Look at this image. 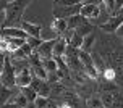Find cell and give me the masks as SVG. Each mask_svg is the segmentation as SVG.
I'll use <instances>...</instances> for the list:
<instances>
[{"instance_id":"e575fe53","label":"cell","mask_w":123,"mask_h":108,"mask_svg":"<svg viewBox=\"0 0 123 108\" xmlns=\"http://www.w3.org/2000/svg\"><path fill=\"white\" fill-rule=\"evenodd\" d=\"M2 108H19V107L13 102H8V103H5V105H2Z\"/></svg>"},{"instance_id":"603a6c76","label":"cell","mask_w":123,"mask_h":108,"mask_svg":"<svg viewBox=\"0 0 123 108\" xmlns=\"http://www.w3.org/2000/svg\"><path fill=\"white\" fill-rule=\"evenodd\" d=\"M21 92L26 95V98L29 100V103H34V102H36V98L39 97V94H37L32 87H23V89H21Z\"/></svg>"},{"instance_id":"d6986e66","label":"cell","mask_w":123,"mask_h":108,"mask_svg":"<svg viewBox=\"0 0 123 108\" xmlns=\"http://www.w3.org/2000/svg\"><path fill=\"white\" fill-rule=\"evenodd\" d=\"M94 42H96V36H94V32H92V34H89V36L84 37V42H83L81 50H84V52H87V53H91L92 47H94Z\"/></svg>"},{"instance_id":"cb8c5ba5","label":"cell","mask_w":123,"mask_h":108,"mask_svg":"<svg viewBox=\"0 0 123 108\" xmlns=\"http://www.w3.org/2000/svg\"><path fill=\"white\" fill-rule=\"evenodd\" d=\"M100 90H102V94H115V90H117V84L115 82H112V81H105L104 84L100 85Z\"/></svg>"},{"instance_id":"836d02e7","label":"cell","mask_w":123,"mask_h":108,"mask_svg":"<svg viewBox=\"0 0 123 108\" xmlns=\"http://www.w3.org/2000/svg\"><path fill=\"white\" fill-rule=\"evenodd\" d=\"M6 19H8V10H6V6H3V8H2V24H3V26H5Z\"/></svg>"},{"instance_id":"d4e9b609","label":"cell","mask_w":123,"mask_h":108,"mask_svg":"<svg viewBox=\"0 0 123 108\" xmlns=\"http://www.w3.org/2000/svg\"><path fill=\"white\" fill-rule=\"evenodd\" d=\"M92 29H94V26H92V24L84 23L83 26H80V28L76 29V32H78V34H81L83 37H86V36H89V34H92Z\"/></svg>"},{"instance_id":"9c48e42d","label":"cell","mask_w":123,"mask_h":108,"mask_svg":"<svg viewBox=\"0 0 123 108\" xmlns=\"http://www.w3.org/2000/svg\"><path fill=\"white\" fill-rule=\"evenodd\" d=\"M3 37V36H2ZM6 39V52L8 53H15L18 48H21L23 45L26 44V40L25 39H19V37H5Z\"/></svg>"},{"instance_id":"60d3db41","label":"cell","mask_w":123,"mask_h":108,"mask_svg":"<svg viewBox=\"0 0 123 108\" xmlns=\"http://www.w3.org/2000/svg\"><path fill=\"white\" fill-rule=\"evenodd\" d=\"M26 108H37V107H36V105H34V103H29V105H28V107H26Z\"/></svg>"},{"instance_id":"ba28073f","label":"cell","mask_w":123,"mask_h":108,"mask_svg":"<svg viewBox=\"0 0 123 108\" xmlns=\"http://www.w3.org/2000/svg\"><path fill=\"white\" fill-rule=\"evenodd\" d=\"M68 47H70V44H68V40L65 37L57 39L55 47H54V58H63L68 52Z\"/></svg>"},{"instance_id":"6da1fadb","label":"cell","mask_w":123,"mask_h":108,"mask_svg":"<svg viewBox=\"0 0 123 108\" xmlns=\"http://www.w3.org/2000/svg\"><path fill=\"white\" fill-rule=\"evenodd\" d=\"M29 3H31V0H12L8 5H5L6 10H8V19H12V21L18 19Z\"/></svg>"},{"instance_id":"83f0119b","label":"cell","mask_w":123,"mask_h":108,"mask_svg":"<svg viewBox=\"0 0 123 108\" xmlns=\"http://www.w3.org/2000/svg\"><path fill=\"white\" fill-rule=\"evenodd\" d=\"M83 0H57L58 6H73V5H80Z\"/></svg>"},{"instance_id":"d6a6232c","label":"cell","mask_w":123,"mask_h":108,"mask_svg":"<svg viewBox=\"0 0 123 108\" xmlns=\"http://www.w3.org/2000/svg\"><path fill=\"white\" fill-rule=\"evenodd\" d=\"M104 78H105V81H113V79H115V69L107 68L104 71Z\"/></svg>"},{"instance_id":"7c38bea8","label":"cell","mask_w":123,"mask_h":108,"mask_svg":"<svg viewBox=\"0 0 123 108\" xmlns=\"http://www.w3.org/2000/svg\"><path fill=\"white\" fill-rule=\"evenodd\" d=\"M32 53H34V48L31 47L29 44H28V40H26L25 45L21 48H18V50L13 53V58H23V60H26V58H29Z\"/></svg>"},{"instance_id":"52a82bcc","label":"cell","mask_w":123,"mask_h":108,"mask_svg":"<svg viewBox=\"0 0 123 108\" xmlns=\"http://www.w3.org/2000/svg\"><path fill=\"white\" fill-rule=\"evenodd\" d=\"M21 28L29 34V37H37L41 39V32H42V26L37 23H31V21H21Z\"/></svg>"},{"instance_id":"74e56055","label":"cell","mask_w":123,"mask_h":108,"mask_svg":"<svg viewBox=\"0 0 123 108\" xmlns=\"http://www.w3.org/2000/svg\"><path fill=\"white\" fill-rule=\"evenodd\" d=\"M117 34H118V36H120V37H123V24H122V26H120V28H118Z\"/></svg>"},{"instance_id":"ffe728a7","label":"cell","mask_w":123,"mask_h":108,"mask_svg":"<svg viewBox=\"0 0 123 108\" xmlns=\"http://www.w3.org/2000/svg\"><path fill=\"white\" fill-rule=\"evenodd\" d=\"M13 95H15V92H13V89H12V87L2 85V105H5V103L12 102Z\"/></svg>"},{"instance_id":"d590c367","label":"cell","mask_w":123,"mask_h":108,"mask_svg":"<svg viewBox=\"0 0 123 108\" xmlns=\"http://www.w3.org/2000/svg\"><path fill=\"white\" fill-rule=\"evenodd\" d=\"M123 6V0H115V8H117V13L120 11V8Z\"/></svg>"},{"instance_id":"b9f144b4","label":"cell","mask_w":123,"mask_h":108,"mask_svg":"<svg viewBox=\"0 0 123 108\" xmlns=\"http://www.w3.org/2000/svg\"><path fill=\"white\" fill-rule=\"evenodd\" d=\"M117 15H123V6H122V8H120V11H118Z\"/></svg>"},{"instance_id":"7a4b0ae2","label":"cell","mask_w":123,"mask_h":108,"mask_svg":"<svg viewBox=\"0 0 123 108\" xmlns=\"http://www.w3.org/2000/svg\"><path fill=\"white\" fill-rule=\"evenodd\" d=\"M81 6H83V3L73 5V6H57L54 10V16L55 18H62V19H68L71 16H74V15H80Z\"/></svg>"},{"instance_id":"8992f818","label":"cell","mask_w":123,"mask_h":108,"mask_svg":"<svg viewBox=\"0 0 123 108\" xmlns=\"http://www.w3.org/2000/svg\"><path fill=\"white\" fill-rule=\"evenodd\" d=\"M55 42L57 40H50V42H42L41 44V47L36 50V53L45 60V58H52L54 57V47H55Z\"/></svg>"},{"instance_id":"4dcf8cb0","label":"cell","mask_w":123,"mask_h":108,"mask_svg":"<svg viewBox=\"0 0 123 108\" xmlns=\"http://www.w3.org/2000/svg\"><path fill=\"white\" fill-rule=\"evenodd\" d=\"M105 5H107V8H109V13H110L112 16L113 15H117V8H115V0H102Z\"/></svg>"},{"instance_id":"9a60e30c","label":"cell","mask_w":123,"mask_h":108,"mask_svg":"<svg viewBox=\"0 0 123 108\" xmlns=\"http://www.w3.org/2000/svg\"><path fill=\"white\" fill-rule=\"evenodd\" d=\"M31 69H32V74H34V78L44 79V81H47V79H49V73H47V69L44 68V65L31 66Z\"/></svg>"},{"instance_id":"4316f807","label":"cell","mask_w":123,"mask_h":108,"mask_svg":"<svg viewBox=\"0 0 123 108\" xmlns=\"http://www.w3.org/2000/svg\"><path fill=\"white\" fill-rule=\"evenodd\" d=\"M49 103H50L49 97H42V95H39V97L36 98L34 105H36L37 108H47V107H49Z\"/></svg>"},{"instance_id":"2e32d148","label":"cell","mask_w":123,"mask_h":108,"mask_svg":"<svg viewBox=\"0 0 123 108\" xmlns=\"http://www.w3.org/2000/svg\"><path fill=\"white\" fill-rule=\"evenodd\" d=\"M12 102H13V103H16L19 108H26L28 105H29V100L26 98V95L23 94V92H16V94L13 95Z\"/></svg>"},{"instance_id":"8fae6325","label":"cell","mask_w":123,"mask_h":108,"mask_svg":"<svg viewBox=\"0 0 123 108\" xmlns=\"http://www.w3.org/2000/svg\"><path fill=\"white\" fill-rule=\"evenodd\" d=\"M3 37H19V39L28 40L29 34H28L25 29H18V28H5V29H3Z\"/></svg>"},{"instance_id":"3957f363","label":"cell","mask_w":123,"mask_h":108,"mask_svg":"<svg viewBox=\"0 0 123 108\" xmlns=\"http://www.w3.org/2000/svg\"><path fill=\"white\" fill-rule=\"evenodd\" d=\"M122 24H123V15H115V16H110L105 23L100 24V29L104 32H117Z\"/></svg>"},{"instance_id":"5b68a950","label":"cell","mask_w":123,"mask_h":108,"mask_svg":"<svg viewBox=\"0 0 123 108\" xmlns=\"http://www.w3.org/2000/svg\"><path fill=\"white\" fill-rule=\"evenodd\" d=\"M80 15L84 16V18H89V19H97L99 16H100V6L99 5H91V3H83Z\"/></svg>"},{"instance_id":"ac0fdd59","label":"cell","mask_w":123,"mask_h":108,"mask_svg":"<svg viewBox=\"0 0 123 108\" xmlns=\"http://www.w3.org/2000/svg\"><path fill=\"white\" fill-rule=\"evenodd\" d=\"M83 42H84V37L81 36V34H78L76 31H74V34L71 36V39H70V47L73 48H78V50H81V47H83Z\"/></svg>"},{"instance_id":"1f68e13d","label":"cell","mask_w":123,"mask_h":108,"mask_svg":"<svg viewBox=\"0 0 123 108\" xmlns=\"http://www.w3.org/2000/svg\"><path fill=\"white\" fill-rule=\"evenodd\" d=\"M112 108H123V95L122 94H115V100H113Z\"/></svg>"},{"instance_id":"277c9868","label":"cell","mask_w":123,"mask_h":108,"mask_svg":"<svg viewBox=\"0 0 123 108\" xmlns=\"http://www.w3.org/2000/svg\"><path fill=\"white\" fill-rule=\"evenodd\" d=\"M32 79H34V74H32V69H31V68H26L23 71L16 73V85H18L19 89L29 87L31 82H32Z\"/></svg>"},{"instance_id":"8d00e7d4","label":"cell","mask_w":123,"mask_h":108,"mask_svg":"<svg viewBox=\"0 0 123 108\" xmlns=\"http://www.w3.org/2000/svg\"><path fill=\"white\" fill-rule=\"evenodd\" d=\"M102 0H86V3H91V5H99Z\"/></svg>"},{"instance_id":"5bb4252c","label":"cell","mask_w":123,"mask_h":108,"mask_svg":"<svg viewBox=\"0 0 123 108\" xmlns=\"http://www.w3.org/2000/svg\"><path fill=\"white\" fill-rule=\"evenodd\" d=\"M86 23V18L84 16H81V15H74L71 18H68V28L70 29H78L80 26Z\"/></svg>"},{"instance_id":"f546056e","label":"cell","mask_w":123,"mask_h":108,"mask_svg":"<svg viewBox=\"0 0 123 108\" xmlns=\"http://www.w3.org/2000/svg\"><path fill=\"white\" fill-rule=\"evenodd\" d=\"M28 44H29L31 47L34 48V52H36L37 48L41 47V44H42V40H41V39H37V37H28Z\"/></svg>"},{"instance_id":"7402d4cb","label":"cell","mask_w":123,"mask_h":108,"mask_svg":"<svg viewBox=\"0 0 123 108\" xmlns=\"http://www.w3.org/2000/svg\"><path fill=\"white\" fill-rule=\"evenodd\" d=\"M87 108H104V102L99 95H92L87 98Z\"/></svg>"},{"instance_id":"ab89813d","label":"cell","mask_w":123,"mask_h":108,"mask_svg":"<svg viewBox=\"0 0 123 108\" xmlns=\"http://www.w3.org/2000/svg\"><path fill=\"white\" fill-rule=\"evenodd\" d=\"M47 108H57V105L52 102V100H50V103H49V107H47Z\"/></svg>"},{"instance_id":"484cf974","label":"cell","mask_w":123,"mask_h":108,"mask_svg":"<svg viewBox=\"0 0 123 108\" xmlns=\"http://www.w3.org/2000/svg\"><path fill=\"white\" fill-rule=\"evenodd\" d=\"M102 102H104V107L107 108H112V105H113V100H115V94H102Z\"/></svg>"},{"instance_id":"f35d334b","label":"cell","mask_w":123,"mask_h":108,"mask_svg":"<svg viewBox=\"0 0 123 108\" xmlns=\"http://www.w3.org/2000/svg\"><path fill=\"white\" fill-rule=\"evenodd\" d=\"M60 108H73V107H71V105H70V103H67V102H65V103H63V105H62Z\"/></svg>"},{"instance_id":"f1b7e54d","label":"cell","mask_w":123,"mask_h":108,"mask_svg":"<svg viewBox=\"0 0 123 108\" xmlns=\"http://www.w3.org/2000/svg\"><path fill=\"white\" fill-rule=\"evenodd\" d=\"M92 58H94V65H96V68H97L99 71H105V69H104V60H102L97 53L92 55Z\"/></svg>"},{"instance_id":"e0dca14e","label":"cell","mask_w":123,"mask_h":108,"mask_svg":"<svg viewBox=\"0 0 123 108\" xmlns=\"http://www.w3.org/2000/svg\"><path fill=\"white\" fill-rule=\"evenodd\" d=\"M42 65L44 68L47 69V73H57L58 71V63H57V60L52 57V58H45V60H42Z\"/></svg>"},{"instance_id":"44dd1931","label":"cell","mask_w":123,"mask_h":108,"mask_svg":"<svg viewBox=\"0 0 123 108\" xmlns=\"http://www.w3.org/2000/svg\"><path fill=\"white\" fill-rule=\"evenodd\" d=\"M37 94L42 95V97L52 95V84H50L49 81H42V82H41V87H39V90H37Z\"/></svg>"},{"instance_id":"7bdbcfd3","label":"cell","mask_w":123,"mask_h":108,"mask_svg":"<svg viewBox=\"0 0 123 108\" xmlns=\"http://www.w3.org/2000/svg\"><path fill=\"white\" fill-rule=\"evenodd\" d=\"M104 108H107V107H104Z\"/></svg>"},{"instance_id":"4fadbf2b","label":"cell","mask_w":123,"mask_h":108,"mask_svg":"<svg viewBox=\"0 0 123 108\" xmlns=\"http://www.w3.org/2000/svg\"><path fill=\"white\" fill-rule=\"evenodd\" d=\"M57 39H60V34L57 31H54L52 28L42 29V32H41V40L42 42H50V40H57Z\"/></svg>"},{"instance_id":"30bf717a","label":"cell","mask_w":123,"mask_h":108,"mask_svg":"<svg viewBox=\"0 0 123 108\" xmlns=\"http://www.w3.org/2000/svg\"><path fill=\"white\" fill-rule=\"evenodd\" d=\"M50 28L54 31H57L60 36H65V32L70 31V28H68V19H62V18H55L52 21V24H50Z\"/></svg>"}]
</instances>
